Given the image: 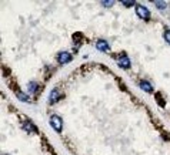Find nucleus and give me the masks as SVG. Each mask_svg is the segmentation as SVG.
I'll list each match as a JSON object with an SVG mask.
<instances>
[{"label":"nucleus","mask_w":170,"mask_h":155,"mask_svg":"<svg viewBox=\"0 0 170 155\" xmlns=\"http://www.w3.org/2000/svg\"><path fill=\"white\" fill-rule=\"evenodd\" d=\"M50 124H52V127L54 128V131H57V132L62 131L63 123H62V118H60V117H57V115H52V117H50Z\"/></svg>","instance_id":"nucleus-1"},{"label":"nucleus","mask_w":170,"mask_h":155,"mask_svg":"<svg viewBox=\"0 0 170 155\" xmlns=\"http://www.w3.org/2000/svg\"><path fill=\"white\" fill-rule=\"evenodd\" d=\"M136 13H137V16L139 17H141L143 20H149V17H150V13H149V10L145 7V6H136Z\"/></svg>","instance_id":"nucleus-2"},{"label":"nucleus","mask_w":170,"mask_h":155,"mask_svg":"<svg viewBox=\"0 0 170 155\" xmlns=\"http://www.w3.org/2000/svg\"><path fill=\"white\" fill-rule=\"evenodd\" d=\"M57 60H59V63H62V64H67V63H70V60H71V54L67 53V51H62V53L57 56Z\"/></svg>","instance_id":"nucleus-3"},{"label":"nucleus","mask_w":170,"mask_h":155,"mask_svg":"<svg viewBox=\"0 0 170 155\" xmlns=\"http://www.w3.org/2000/svg\"><path fill=\"white\" fill-rule=\"evenodd\" d=\"M117 63H119V65H120L122 68H129L130 67V60L127 58V56H120V57H117Z\"/></svg>","instance_id":"nucleus-4"},{"label":"nucleus","mask_w":170,"mask_h":155,"mask_svg":"<svg viewBox=\"0 0 170 155\" xmlns=\"http://www.w3.org/2000/svg\"><path fill=\"white\" fill-rule=\"evenodd\" d=\"M59 98H60V93H59L57 88H54L52 93H50V97H49V102L50 104H54L56 101H59Z\"/></svg>","instance_id":"nucleus-5"},{"label":"nucleus","mask_w":170,"mask_h":155,"mask_svg":"<svg viewBox=\"0 0 170 155\" xmlns=\"http://www.w3.org/2000/svg\"><path fill=\"white\" fill-rule=\"evenodd\" d=\"M96 47L100 50V51H107L109 50V44L106 40H99L97 43H96Z\"/></svg>","instance_id":"nucleus-6"},{"label":"nucleus","mask_w":170,"mask_h":155,"mask_svg":"<svg viewBox=\"0 0 170 155\" xmlns=\"http://www.w3.org/2000/svg\"><path fill=\"white\" fill-rule=\"evenodd\" d=\"M140 87H141V90H145L146 93H153V87L150 86V83H147V81H140Z\"/></svg>","instance_id":"nucleus-7"},{"label":"nucleus","mask_w":170,"mask_h":155,"mask_svg":"<svg viewBox=\"0 0 170 155\" xmlns=\"http://www.w3.org/2000/svg\"><path fill=\"white\" fill-rule=\"evenodd\" d=\"M23 128H25V130L32 131V132H37V130H36V127H34L33 124L30 123V121H26V123L23 124Z\"/></svg>","instance_id":"nucleus-8"},{"label":"nucleus","mask_w":170,"mask_h":155,"mask_svg":"<svg viewBox=\"0 0 170 155\" xmlns=\"http://www.w3.org/2000/svg\"><path fill=\"white\" fill-rule=\"evenodd\" d=\"M153 3L156 4V6H157V9H160V10H163V9H166V6H167V4L164 3V2H159V0H154Z\"/></svg>","instance_id":"nucleus-9"},{"label":"nucleus","mask_w":170,"mask_h":155,"mask_svg":"<svg viewBox=\"0 0 170 155\" xmlns=\"http://www.w3.org/2000/svg\"><path fill=\"white\" fill-rule=\"evenodd\" d=\"M17 97H19V100H21V101H27V100H29V97L23 93H17Z\"/></svg>","instance_id":"nucleus-10"},{"label":"nucleus","mask_w":170,"mask_h":155,"mask_svg":"<svg viewBox=\"0 0 170 155\" xmlns=\"http://www.w3.org/2000/svg\"><path fill=\"white\" fill-rule=\"evenodd\" d=\"M36 87H37L36 86V83H30L29 84V91L30 93H34V91H36Z\"/></svg>","instance_id":"nucleus-11"},{"label":"nucleus","mask_w":170,"mask_h":155,"mask_svg":"<svg viewBox=\"0 0 170 155\" xmlns=\"http://www.w3.org/2000/svg\"><path fill=\"white\" fill-rule=\"evenodd\" d=\"M164 40L170 44V30H166V31H164Z\"/></svg>","instance_id":"nucleus-12"},{"label":"nucleus","mask_w":170,"mask_h":155,"mask_svg":"<svg viewBox=\"0 0 170 155\" xmlns=\"http://www.w3.org/2000/svg\"><path fill=\"white\" fill-rule=\"evenodd\" d=\"M122 3L126 4V6H132V4H134V2H133V0H130V2H127V0H123Z\"/></svg>","instance_id":"nucleus-13"},{"label":"nucleus","mask_w":170,"mask_h":155,"mask_svg":"<svg viewBox=\"0 0 170 155\" xmlns=\"http://www.w3.org/2000/svg\"><path fill=\"white\" fill-rule=\"evenodd\" d=\"M102 3H103L104 6H106V7H109V6H110V4H113L114 2H112V0H110V2H102Z\"/></svg>","instance_id":"nucleus-14"},{"label":"nucleus","mask_w":170,"mask_h":155,"mask_svg":"<svg viewBox=\"0 0 170 155\" xmlns=\"http://www.w3.org/2000/svg\"><path fill=\"white\" fill-rule=\"evenodd\" d=\"M156 98H157V101H159V104H160V105H164V102L162 101V98H160V95H157Z\"/></svg>","instance_id":"nucleus-15"}]
</instances>
